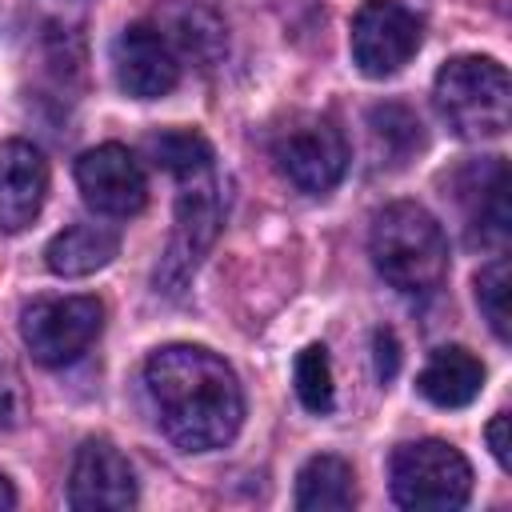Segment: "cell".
<instances>
[{
  "label": "cell",
  "mask_w": 512,
  "mask_h": 512,
  "mask_svg": "<svg viewBox=\"0 0 512 512\" xmlns=\"http://www.w3.org/2000/svg\"><path fill=\"white\" fill-rule=\"evenodd\" d=\"M368 252L396 292H432L448 272V240L436 216L412 200H392L372 216Z\"/></svg>",
  "instance_id": "obj_2"
},
{
  "label": "cell",
  "mask_w": 512,
  "mask_h": 512,
  "mask_svg": "<svg viewBox=\"0 0 512 512\" xmlns=\"http://www.w3.org/2000/svg\"><path fill=\"white\" fill-rule=\"evenodd\" d=\"M136 472L128 464V456L104 440V436H88L76 456H72V472H68V504L76 512H96V508H132L136 504Z\"/></svg>",
  "instance_id": "obj_10"
},
{
  "label": "cell",
  "mask_w": 512,
  "mask_h": 512,
  "mask_svg": "<svg viewBox=\"0 0 512 512\" xmlns=\"http://www.w3.org/2000/svg\"><path fill=\"white\" fill-rule=\"evenodd\" d=\"M16 504V488H12V480L0 472V508H12Z\"/></svg>",
  "instance_id": "obj_25"
},
{
  "label": "cell",
  "mask_w": 512,
  "mask_h": 512,
  "mask_svg": "<svg viewBox=\"0 0 512 512\" xmlns=\"http://www.w3.org/2000/svg\"><path fill=\"white\" fill-rule=\"evenodd\" d=\"M368 132L380 156H388V164H404L416 148H420V120L412 108L404 104H376L368 112Z\"/></svg>",
  "instance_id": "obj_18"
},
{
  "label": "cell",
  "mask_w": 512,
  "mask_h": 512,
  "mask_svg": "<svg viewBox=\"0 0 512 512\" xmlns=\"http://www.w3.org/2000/svg\"><path fill=\"white\" fill-rule=\"evenodd\" d=\"M272 160L288 184L308 196H320L340 184L348 168V140L332 116L296 112L272 136Z\"/></svg>",
  "instance_id": "obj_5"
},
{
  "label": "cell",
  "mask_w": 512,
  "mask_h": 512,
  "mask_svg": "<svg viewBox=\"0 0 512 512\" xmlns=\"http://www.w3.org/2000/svg\"><path fill=\"white\" fill-rule=\"evenodd\" d=\"M104 328V304L96 296H48L20 312V336L32 360L60 368L92 348Z\"/></svg>",
  "instance_id": "obj_6"
},
{
  "label": "cell",
  "mask_w": 512,
  "mask_h": 512,
  "mask_svg": "<svg viewBox=\"0 0 512 512\" xmlns=\"http://www.w3.org/2000/svg\"><path fill=\"white\" fill-rule=\"evenodd\" d=\"M356 504V472L340 456H312L296 476L300 512H340Z\"/></svg>",
  "instance_id": "obj_16"
},
{
  "label": "cell",
  "mask_w": 512,
  "mask_h": 512,
  "mask_svg": "<svg viewBox=\"0 0 512 512\" xmlns=\"http://www.w3.org/2000/svg\"><path fill=\"white\" fill-rule=\"evenodd\" d=\"M508 292H512V276H508V260H492L476 272V304L488 320V328L496 332V340L512 336V312H508Z\"/></svg>",
  "instance_id": "obj_21"
},
{
  "label": "cell",
  "mask_w": 512,
  "mask_h": 512,
  "mask_svg": "<svg viewBox=\"0 0 512 512\" xmlns=\"http://www.w3.org/2000/svg\"><path fill=\"white\" fill-rule=\"evenodd\" d=\"M148 156L156 168L172 172V176H188V172H204L212 168V148L200 132L192 128H164V132H152L144 140Z\"/></svg>",
  "instance_id": "obj_19"
},
{
  "label": "cell",
  "mask_w": 512,
  "mask_h": 512,
  "mask_svg": "<svg viewBox=\"0 0 512 512\" xmlns=\"http://www.w3.org/2000/svg\"><path fill=\"white\" fill-rule=\"evenodd\" d=\"M488 444H492V456H496V464L508 472L512 468V444H508V412H496L492 416V424H488Z\"/></svg>",
  "instance_id": "obj_24"
},
{
  "label": "cell",
  "mask_w": 512,
  "mask_h": 512,
  "mask_svg": "<svg viewBox=\"0 0 512 512\" xmlns=\"http://www.w3.org/2000/svg\"><path fill=\"white\" fill-rule=\"evenodd\" d=\"M296 396L308 412H332L336 404V384H332V360L324 344H308L296 356Z\"/></svg>",
  "instance_id": "obj_20"
},
{
  "label": "cell",
  "mask_w": 512,
  "mask_h": 512,
  "mask_svg": "<svg viewBox=\"0 0 512 512\" xmlns=\"http://www.w3.org/2000/svg\"><path fill=\"white\" fill-rule=\"evenodd\" d=\"M456 200L464 208L468 240L484 248H500L508 240V168L500 156H484L464 164L452 176Z\"/></svg>",
  "instance_id": "obj_12"
},
{
  "label": "cell",
  "mask_w": 512,
  "mask_h": 512,
  "mask_svg": "<svg viewBox=\"0 0 512 512\" xmlns=\"http://www.w3.org/2000/svg\"><path fill=\"white\" fill-rule=\"evenodd\" d=\"M144 388L160 432L184 452L224 448L244 420V388L232 364L200 344H164L144 360Z\"/></svg>",
  "instance_id": "obj_1"
},
{
  "label": "cell",
  "mask_w": 512,
  "mask_h": 512,
  "mask_svg": "<svg viewBox=\"0 0 512 512\" xmlns=\"http://www.w3.org/2000/svg\"><path fill=\"white\" fill-rule=\"evenodd\" d=\"M180 180V196H176V232H172V244L164 252V264H160V276L168 292H176L188 272L200 264V256L212 248L216 240V228H220V184L212 176V168L204 172H188V176H176Z\"/></svg>",
  "instance_id": "obj_8"
},
{
  "label": "cell",
  "mask_w": 512,
  "mask_h": 512,
  "mask_svg": "<svg viewBox=\"0 0 512 512\" xmlns=\"http://www.w3.org/2000/svg\"><path fill=\"white\" fill-rule=\"evenodd\" d=\"M176 48V56H192L200 64H212L224 52V20L204 8V4H176L168 8V32H164Z\"/></svg>",
  "instance_id": "obj_17"
},
{
  "label": "cell",
  "mask_w": 512,
  "mask_h": 512,
  "mask_svg": "<svg viewBox=\"0 0 512 512\" xmlns=\"http://www.w3.org/2000/svg\"><path fill=\"white\" fill-rule=\"evenodd\" d=\"M372 348H376V376L388 384V380L396 376V368H400V344H396V332H392V328H380V332L372 336Z\"/></svg>",
  "instance_id": "obj_23"
},
{
  "label": "cell",
  "mask_w": 512,
  "mask_h": 512,
  "mask_svg": "<svg viewBox=\"0 0 512 512\" xmlns=\"http://www.w3.org/2000/svg\"><path fill=\"white\" fill-rule=\"evenodd\" d=\"M48 196V160L28 140L0 144V232H24Z\"/></svg>",
  "instance_id": "obj_13"
},
{
  "label": "cell",
  "mask_w": 512,
  "mask_h": 512,
  "mask_svg": "<svg viewBox=\"0 0 512 512\" xmlns=\"http://www.w3.org/2000/svg\"><path fill=\"white\" fill-rule=\"evenodd\" d=\"M24 412V392H20V380L16 372L0 360V432H8Z\"/></svg>",
  "instance_id": "obj_22"
},
{
  "label": "cell",
  "mask_w": 512,
  "mask_h": 512,
  "mask_svg": "<svg viewBox=\"0 0 512 512\" xmlns=\"http://www.w3.org/2000/svg\"><path fill=\"white\" fill-rule=\"evenodd\" d=\"M432 100L440 120L460 140H492L508 128L512 80L508 68L492 56H456L436 72Z\"/></svg>",
  "instance_id": "obj_3"
},
{
  "label": "cell",
  "mask_w": 512,
  "mask_h": 512,
  "mask_svg": "<svg viewBox=\"0 0 512 512\" xmlns=\"http://www.w3.org/2000/svg\"><path fill=\"white\" fill-rule=\"evenodd\" d=\"M392 500L400 508L452 512L472 496V468L460 448L448 440H412L392 452Z\"/></svg>",
  "instance_id": "obj_4"
},
{
  "label": "cell",
  "mask_w": 512,
  "mask_h": 512,
  "mask_svg": "<svg viewBox=\"0 0 512 512\" xmlns=\"http://www.w3.org/2000/svg\"><path fill=\"white\" fill-rule=\"evenodd\" d=\"M424 24L404 0H364L352 16V60L364 76H396L420 48Z\"/></svg>",
  "instance_id": "obj_7"
},
{
  "label": "cell",
  "mask_w": 512,
  "mask_h": 512,
  "mask_svg": "<svg viewBox=\"0 0 512 512\" xmlns=\"http://www.w3.org/2000/svg\"><path fill=\"white\" fill-rule=\"evenodd\" d=\"M76 188L104 216H136L148 200V176L124 144L88 148L76 160Z\"/></svg>",
  "instance_id": "obj_11"
},
{
  "label": "cell",
  "mask_w": 512,
  "mask_h": 512,
  "mask_svg": "<svg viewBox=\"0 0 512 512\" xmlns=\"http://www.w3.org/2000/svg\"><path fill=\"white\" fill-rule=\"evenodd\" d=\"M116 84L136 100L168 96L180 80V56L160 24H128L112 44Z\"/></svg>",
  "instance_id": "obj_9"
},
{
  "label": "cell",
  "mask_w": 512,
  "mask_h": 512,
  "mask_svg": "<svg viewBox=\"0 0 512 512\" xmlns=\"http://www.w3.org/2000/svg\"><path fill=\"white\" fill-rule=\"evenodd\" d=\"M416 388L436 408H464L484 388V364L468 348H460V344L436 348L432 360L424 364V372L416 376Z\"/></svg>",
  "instance_id": "obj_14"
},
{
  "label": "cell",
  "mask_w": 512,
  "mask_h": 512,
  "mask_svg": "<svg viewBox=\"0 0 512 512\" xmlns=\"http://www.w3.org/2000/svg\"><path fill=\"white\" fill-rule=\"evenodd\" d=\"M116 252H120V236L112 228H104V224H72V228L56 232L48 240L44 264L64 280H76V276H92L104 264H112Z\"/></svg>",
  "instance_id": "obj_15"
}]
</instances>
